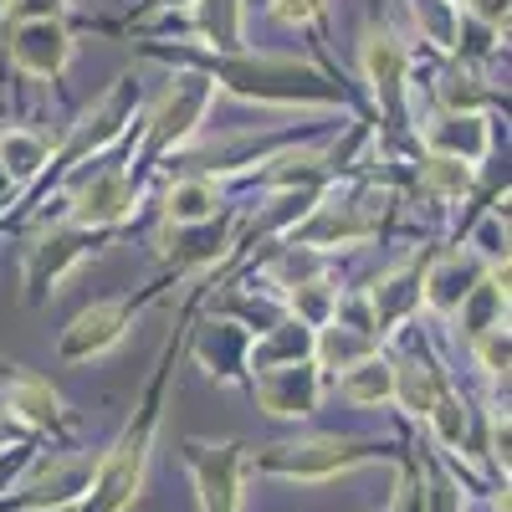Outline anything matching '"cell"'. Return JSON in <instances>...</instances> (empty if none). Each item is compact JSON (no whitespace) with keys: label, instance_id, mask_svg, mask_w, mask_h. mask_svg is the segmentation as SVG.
Returning <instances> with one entry per match:
<instances>
[{"label":"cell","instance_id":"obj_22","mask_svg":"<svg viewBox=\"0 0 512 512\" xmlns=\"http://www.w3.org/2000/svg\"><path fill=\"white\" fill-rule=\"evenodd\" d=\"M328 390L354 405V410H390V395H395V369H390V354L374 349L364 354L359 364H349L344 374H333L328 379Z\"/></svg>","mask_w":512,"mask_h":512},{"label":"cell","instance_id":"obj_7","mask_svg":"<svg viewBox=\"0 0 512 512\" xmlns=\"http://www.w3.org/2000/svg\"><path fill=\"white\" fill-rule=\"evenodd\" d=\"M98 472V451L88 446H36L16 482L0 492V512H72Z\"/></svg>","mask_w":512,"mask_h":512},{"label":"cell","instance_id":"obj_16","mask_svg":"<svg viewBox=\"0 0 512 512\" xmlns=\"http://www.w3.org/2000/svg\"><path fill=\"white\" fill-rule=\"evenodd\" d=\"M482 190V169L477 164H461V159H446V154H420L410 164V180H405V200H420L431 205L436 216L456 221L461 205H472V195ZM451 231V226H446Z\"/></svg>","mask_w":512,"mask_h":512},{"label":"cell","instance_id":"obj_13","mask_svg":"<svg viewBox=\"0 0 512 512\" xmlns=\"http://www.w3.org/2000/svg\"><path fill=\"white\" fill-rule=\"evenodd\" d=\"M246 395L256 400V410L272 415V420H313L328 400V374L313 359H297V364H277V369H256L246 379Z\"/></svg>","mask_w":512,"mask_h":512},{"label":"cell","instance_id":"obj_23","mask_svg":"<svg viewBox=\"0 0 512 512\" xmlns=\"http://www.w3.org/2000/svg\"><path fill=\"white\" fill-rule=\"evenodd\" d=\"M297 359H313V328L297 323L292 313H282L272 328L251 333V349H246V369H277V364H297Z\"/></svg>","mask_w":512,"mask_h":512},{"label":"cell","instance_id":"obj_15","mask_svg":"<svg viewBox=\"0 0 512 512\" xmlns=\"http://www.w3.org/2000/svg\"><path fill=\"white\" fill-rule=\"evenodd\" d=\"M415 149L420 154H446L461 164H487L497 154V118L492 113H446L431 108L425 118H415Z\"/></svg>","mask_w":512,"mask_h":512},{"label":"cell","instance_id":"obj_1","mask_svg":"<svg viewBox=\"0 0 512 512\" xmlns=\"http://www.w3.org/2000/svg\"><path fill=\"white\" fill-rule=\"evenodd\" d=\"M144 62H164V67H195L216 82V93H231L241 103L256 108H282V113H333V118H354L374 128V113L344 93L338 82L308 62V57H287V52H205L200 41H139Z\"/></svg>","mask_w":512,"mask_h":512},{"label":"cell","instance_id":"obj_30","mask_svg":"<svg viewBox=\"0 0 512 512\" xmlns=\"http://www.w3.org/2000/svg\"><path fill=\"white\" fill-rule=\"evenodd\" d=\"M26 441H36V436H31V431H21V425H16L6 410H0V456L16 451V446H26Z\"/></svg>","mask_w":512,"mask_h":512},{"label":"cell","instance_id":"obj_10","mask_svg":"<svg viewBox=\"0 0 512 512\" xmlns=\"http://www.w3.org/2000/svg\"><path fill=\"white\" fill-rule=\"evenodd\" d=\"M0 62H6V82L31 77V82H47V88H62L77 62V31H72V21L0 26Z\"/></svg>","mask_w":512,"mask_h":512},{"label":"cell","instance_id":"obj_17","mask_svg":"<svg viewBox=\"0 0 512 512\" xmlns=\"http://www.w3.org/2000/svg\"><path fill=\"white\" fill-rule=\"evenodd\" d=\"M431 108H446V113H492V108H507V93L487 77L482 62H466V57H441V67L431 72Z\"/></svg>","mask_w":512,"mask_h":512},{"label":"cell","instance_id":"obj_2","mask_svg":"<svg viewBox=\"0 0 512 512\" xmlns=\"http://www.w3.org/2000/svg\"><path fill=\"white\" fill-rule=\"evenodd\" d=\"M221 277H195L190 282V297H185V308L175 318V328H169L164 338V349L149 369V384H144V395L139 405L128 410L123 420V431L98 451V472L88 482V492L77 497L72 512H128L139 497H144V482H149V466H154V446H159V431H164V405H169V384H175V369L185 359V328L195 323V313L205 308V297L210 287H216Z\"/></svg>","mask_w":512,"mask_h":512},{"label":"cell","instance_id":"obj_28","mask_svg":"<svg viewBox=\"0 0 512 512\" xmlns=\"http://www.w3.org/2000/svg\"><path fill=\"white\" fill-rule=\"evenodd\" d=\"M72 16H77V0H6L0 26H16V21H72Z\"/></svg>","mask_w":512,"mask_h":512},{"label":"cell","instance_id":"obj_12","mask_svg":"<svg viewBox=\"0 0 512 512\" xmlns=\"http://www.w3.org/2000/svg\"><path fill=\"white\" fill-rule=\"evenodd\" d=\"M487 256L466 241H436V251L425 256V277H420V318H431L436 328L461 308V297L487 277Z\"/></svg>","mask_w":512,"mask_h":512},{"label":"cell","instance_id":"obj_19","mask_svg":"<svg viewBox=\"0 0 512 512\" xmlns=\"http://www.w3.org/2000/svg\"><path fill=\"white\" fill-rule=\"evenodd\" d=\"M185 11V41H200L205 52H241L251 47L246 41V16H251V0H190Z\"/></svg>","mask_w":512,"mask_h":512},{"label":"cell","instance_id":"obj_31","mask_svg":"<svg viewBox=\"0 0 512 512\" xmlns=\"http://www.w3.org/2000/svg\"><path fill=\"white\" fill-rule=\"evenodd\" d=\"M0 11H6V0H0ZM0 82H6V62H0Z\"/></svg>","mask_w":512,"mask_h":512},{"label":"cell","instance_id":"obj_3","mask_svg":"<svg viewBox=\"0 0 512 512\" xmlns=\"http://www.w3.org/2000/svg\"><path fill=\"white\" fill-rule=\"evenodd\" d=\"M405 446V431L395 436H349V431H308L292 441H272L246 451L251 477L272 482H297V487H323L359 472V466H395Z\"/></svg>","mask_w":512,"mask_h":512},{"label":"cell","instance_id":"obj_14","mask_svg":"<svg viewBox=\"0 0 512 512\" xmlns=\"http://www.w3.org/2000/svg\"><path fill=\"white\" fill-rule=\"evenodd\" d=\"M246 349H251V333L221 313H195V323L185 328V359L210 379V384H221V390H246Z\"/></svg>","mask_w":512,"mask_h":512},{"label":"cell","instance_id":"obj_20","mask_svg":"<svg viewBox=\"0 0 512 512\" xmlns=\"http://www.w3.org/2000/svg\"><path fill=\"white\" fill-rule=\"evenodd\" d=\"M507 272H512L507 256H502V262H492L487 277L461 297V308L441 328H451V338H461V344H466V338H477V333H487V328H502L507 323V297H512L507 292Z\"/></svg>","mask_w":512,"mask_h":512},{"label":"cell","instance_id":"obj_4","mask_svg":"<svg viewBox=\"0 0 512 512\" xmlns=\"http://www.w3.org/2000/svg\"><path fill=\"white\" fill-rule=\"evenodd\" d=\"M216 82H210L205 72L195 67H169V82H164V93L139 108V134H134V154H128V169H134V180L144 190H154L159 180V169L195 149L200 134H205V118L210 108H216Z\"/></svg>","mask_w":512,"mask_h":512},{"label":"cell","instance_id":"obj_24","mask_svg":"<svg viewBox=\"0 0 512 512\" xmlns=\"http://www.w3.org/2000/svg\"><path fill=\"white\" fill-rule=\"evenodd\" d=\"M461 349H466V369H477V379L487 384V395H507V369H512V333H507V323L466 338Z\"/></svg>","mask_w":512,"mask_h":512},{"label":"cell","instance_id":"obj_21","mask_svg":"<svg viewBox=\"0 0 512 512\" xmlns=\"http://www.w3.org/2000/svg\"><path fill=\"white\" fill-rule=\"evenodd\" d=\"M410 456H415V466H420L425 512H466V507H472V487H466V477L415 431V425H410Z\"/></svg>","mask_w":512,"mask_h":512},{"label":"cell","instance_id":"obj_8","mask_svg":"<svg viewBox=\"0 0 512 512\" xmlns=\"http://www.w3.org/2000/svg\"><path fill=\"white\" fill-rule=\"evenodd\" d=\"M0 410L47 446H77L82 441V415L67 405V395L47 374H36V369H26L6 354H0Z\"/></svg>","mask_w":512,"mask_h":512},{"label":"cell","instance_id":"obj_27","mask_svg":"<svg viewBox=\"0 0 512 512\" xmlns=\"http://www.w3.org/2000/svg\"><path fill=\"white\" fill-rule=\"evenodd\" d=\"M262 11L282 31H303L308 41H328V16L333 0H262Z\"/></svg>","mask_w":512,"mask_h":512},{"label":"cell","instance_id":"obj_18","mask_svg":"<svg viewBox=\"0 0 512 512\" xmlns=\"http://www.w3.org/2000/svg\"><path fill=\"white\" fill-rule=\"evenodd\" d=\"M57 139L62 128H41V123H0V169H6L11 190H31L41 175H47V164L57 154Z\"/></svg>","mask_w":512,"mask_h":512},{"label":"cell","instance_id":"obj_6","mask_svg":"<svg viewBox=\"0 0 512 512\" xmlns=\"http://www.w3.org/2000/svg\"><path fill=\"white\" fill-rule=\"evenodd\" d=\"M180 287V277L175 272H159L149 287H139V292H118V297H98V303H88V308H77L72 318H67V328L57 333V364H67V369H77V364H98V359H108L128 333L139 328V318L154 308V303H164L169 292Z\"/></svg>","mask_w":512,"mask_h":512},{"label":"cell","instance_id":"obj_9","mask_svg":"<svg viewBox=\"0 0 512 512\" xmlns=\"http://www.w3.org/2000/svg\"><path fill=\"white\" fill-rule=\"evenodd\" d=\"M246 441L226 436H185L180 441V466L195 482L200 512H246V487H251V466H246Z\"/></svg>","mask_w":512,"mask_h":512},{"label":"cell","instance_id":"obj_26","mask_svg":"<svg viewBox=\"0 0 512 512\" xmlns=\"http://www.w3.org/2000/svg\"><path fill=\"white\" fill-rule=\"evenodd\" d=\"M379 344L369 333H354V328H344V323H323V328H313V364L333 379V374H344L349 364H359L364 354H374Z\"/></svg>","mask_w":512,"mask_h":512},{"label":"cell","instance_id":"obj_11","mask_svg":"<svg viewBox=\"0 0 512 512\" xmlns=\"http://www.w3.org/2000/svg\"><path fill=\"white\" fill-rule=\"evenodd\" d=\"M441 236H415V246L400 256V262L379 267L364 292H369V308H374V328H379V344H390V338L420 318V277H425V256L436 251Z\"/></svg>","mask_w":512,"mask_h":512},{"label":"cell","instance_id":"obj_29","mask_svg":"<svg viewBox=\"0 0 512 512\" xmlns=\"http://www.w3.org/2000/svg\"><path fill=\"white\" fill-rule=\"evenodd\" d=\"M461 11L472 16L487 36L507 41V21H512V0H461Z\"/></svg>","mask_w":512,"mask_h":512},{"label":"cell","instance_id":"obj_5","mask_svg":"<svg viewBox=\"0 0 512 512\" xmlns=\"http://www.w3.org/2000/svg\"><path fill=\"white\" fill-rule=\"evenodd\" d=\"M123 231H93V226H72V221H31L21 236V303L26 308H47L62 292V282L103 256Z\"/></svg>","mask_w":512,"mask_h":512},{"label":"cell","instance_id":"obj_25","mask_svg":"<svg viewBox=\"0 0 512 512\" xmlns=\"http://www.w3.org/2000/svg\"><path fill=\"white\" fill-rule=\"evenodd\" d=\"M338 292H344V277H338V267H333V272H323V277H308V282L287 287V292H282V308H287L297 323L323 328V323H333Z\"/></svg>","mask_w":512,"mask_h":512}]
</instances>
